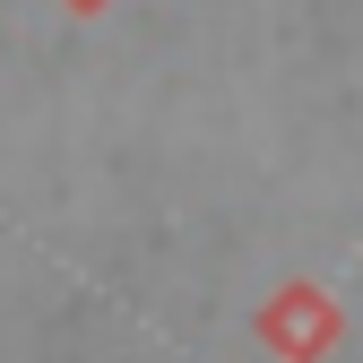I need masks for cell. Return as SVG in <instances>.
<instances>
[{"label":"cell","mask_w":363,"mask_h":363,"mask_svg":"<svg viewBox=\"0 0 363 363\" xmlns=\"http://www.w3.org/2000/svg\"><path fill=\"white\" fill-rule=\"evenodd\" d=\"M251 337L268 346V363H329L337 337H346V311L329 286H311V277H286L277 294H268L251 311Z\"/></svg>","instance_id":"obj_1"},{"label":"cell","mask_w":363,"mask_h":363,"mask_svg":"<svg viewBox=\"0 0 363 363\" xmlns=\"http://www.w3.org/2000/svg\"><path fill=\"white\" fill-rule=\"evenodd\" d=\"M61 9H78V18H104V9H113V0H61Z\"/></svg>","instance_id":"obj_2"}]
</instances>
